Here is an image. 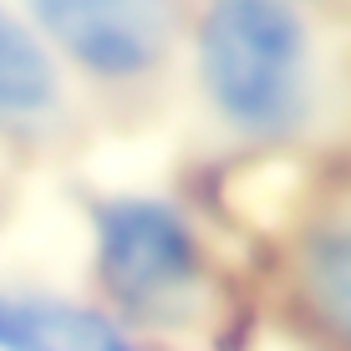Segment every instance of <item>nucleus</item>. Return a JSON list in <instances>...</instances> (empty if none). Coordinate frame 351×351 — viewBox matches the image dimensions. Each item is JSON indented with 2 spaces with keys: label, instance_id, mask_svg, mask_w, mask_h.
Wrapping results in <instances>:
<instances>
[{
  "label": "nucleus",
  "instance_id": "nucleus-6",
  "mask_svg": "<svg viewBox=\"0 0 351 351\" xmlns=\"http://www.w3.org/2000/svg\"><path fill=\"white\" fill-rule=\"evenodd\" d=\"M290 275L306 321L336 351H351V199L306 224Z\"/></svg>",
  "mask_w": 351,
  "mask_h": 351
},
{
  "label": "nucleus",
  "instance_id": "nucleus-3",
  "mask_svg": "<svg viewBox=\"0 0 351 351\" xmlns=\"http://www.w3.org/2000/svg\"><path fill=\"white\" fill-rule=\"evenodd\" d=\"M193 0H21L66 77L102 92H148L173 71Z\"/></svg>",
  "mask_w": 351,
  "mask_h": 351
},
{
  "label": "nucleus",
  "instance_id": "nucleus-4",
  "mask_svg": "<svg viewBox=\"0 0 351 351\" xmlns=\"http://www.w3.org/2000/svg\"><path fill=\"white\" fill-rule=\"evenodd\" d=\"M66 66L26 21V10L0 0V132L46 138L66 123Z\"/></svg>",
  "mask_w": 351,
  "mask_h": 351
},
{
  "label": "nucleus",
  "instance_id": "nucleus-1",
  "mask_svg": "<svg viewBox=\"0 0 351 351\" xmlns=\"http://www.w3.org/2000/svg\"><path fill=\"white\" fill-rule=\"evenodd\" d=\"M184 62L204 112L234 143L280 148L321 112V41L300 0H193Z\"/></svg>",
  "mask_w": 351,
  "mask_h": 351
},
{
  "label": "nucleus",
  "instance_id": "nucleus-2",
  "mask_svg": "<svg viewBox=\"0 0 351 351\" xmlns=\"http://www.w3.org/2000/svg\"><path fill=\"white\" fill-rule=\"evenodd\" d=\"M92 275L107 311L143 326L189 321L209 285L199 219L168 193H102L92 204Z\"/></svg>",
  "mask_w": 351,
  "mask_h": 351
},
{
  "label": "nucleus",
  "instance_id": "nucleus-5",
  "mask_svg": "<svg viewBox=\"0 0 351 351\" xmlns=\"http://www.w3.org/2000/svg\"><path fill=\"white\" fill-rule=\"evenodd\" d=\"M0 351H148V341L92 300L0 290Z\"/></svg>",
  "mask_w": 351,
  "mask_h": 351
}]
</instances>
